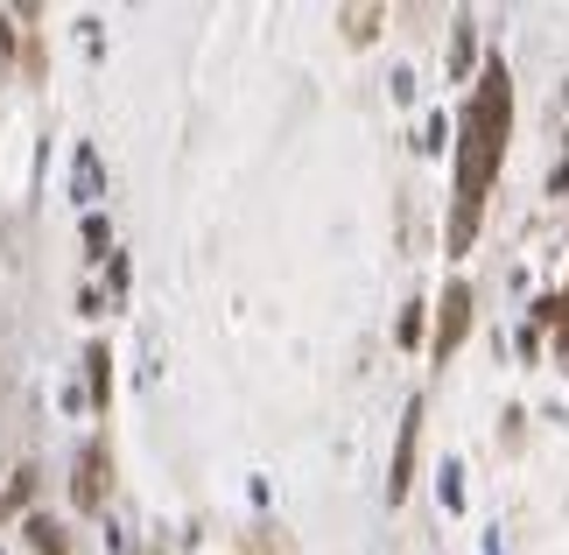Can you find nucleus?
<instances>
[{"label":"nucleus","mask_w":569,"mask_h":555,"mask_svg":"<svg viewBox=\"0 0 569 555\" xmlns=\"http://www.w3.org/2000/svg\"><path fill=\"white\" fill-rule=\"evenodd\" d=\"M507 135H513V78L507 63H486L465 99V120H457V197H450V254H471L478 226H486V197L499 184V162H507Z\"/></svg>","instance_id":"obj_1"},{"label":"nucleus","mask_w":569,"mask_h":555,"mask_svg":"<svg viewBox=\"0 0 569 555\" xmlns=\"http://www.w3.org/2000/svg\"><path fill=\"white\" fill-rule=\"evenodd\" d=\"M471 309H478L471 281H450V288H443V317H436V359H450V351L465 345V330H471Z\"/></svg>","instance_id":"obj_2"},{"label":"nucleus","mask_w":569,"mask_h":555,"mask_svg":"<svg viewBox=\"0 0 569 555\" xmlns=\"http://www.w3.org/2000/svg\"><path fill=\"white\" fill-rule=\"evenodd\" d=\"M106 472H113V464H106V443H84V457H78V478H71V499L84 506V514H92V506L106 499V485H113Z\"/></svg>","instance_id":"obj_3"},{"label":"nucleus","mask_w":569,"mask_h":555,"mask_svg":"<svg viewBox=\"0 0 569 555\" xmlns=\"http://www.w3.org/2000/svg\"><path fill=\"white\" fill-rule=\"evenodd\" d=\"M415 443H422V408L401 415V443H393V478H387V499H408L415 485Z\"/></svg>","instance_id":"obj_4"},{"label":"nucleus","mask_w":569,"mask_h":555,"mask_svg":"<svg viewBox=\"0 0 569 555\" xmlns=\"http://www.w3.org/2000/svg\"><path fill=\"white\" fill-rule=\"evenodd\" d=\"M345 36H352V42H373L380 36V8H345Z\"/></svg>","instance_id":"obj_5"},{"label":"nucleus","mask_w":569,"mask_h":555,"mask_svg":"<svg viewBox=\"0 0 569 555\" xmlns=\"http://www.w3.org/2000/svg\"><path fill=\"white\" fill-rule=\"evenodd\" d=\"M29 535H36V548H42V555H71V535H63L57 521H29Z\"/></svg>","instance_id":"obj_6"},{"label":"nucleus","mask_w":569,"mask_h":555,"mask_svg":"<svg viewBox=\"0 0 569 555\" xmlns=\"http://www.w3.org/2000/svg\"><path fill=\"white\" fill-rule=\"evenodd\" d=\"M84 366H92V402H106V387H113V359H106V345H92Z\"/></svg>","instance_id":"obj_7"},{"label":"nucleus","mask_w":569,"mask_h":555,"mask_svg":"<svg viewBox=\"0 0 569 555\" xmlns=\"http://www.w3.org/2000/svg\"><path fill=\"white\" fill-rule=\"evenodd\" d=\"M141 555H156V548H141Z\"/></svg>","instance_id":"obj_8"}]
</instances>
